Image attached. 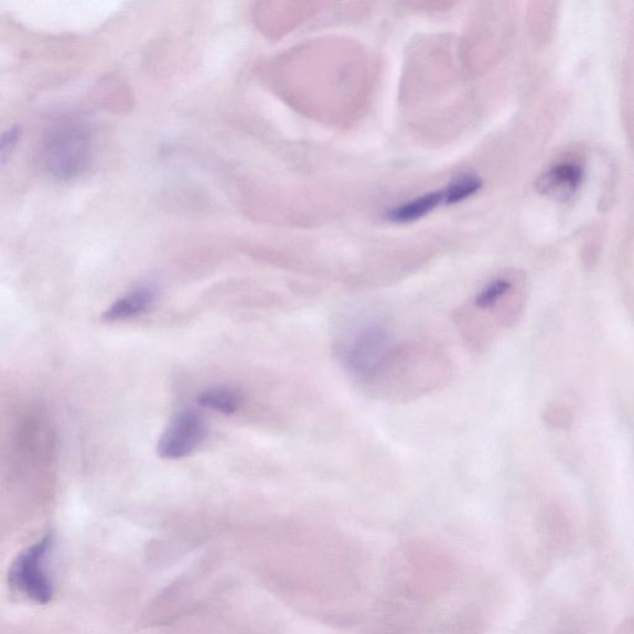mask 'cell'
<instances>
[{
    "instance_id": "6",
    "label": "cell",
    "mask_w": 634,
    "mask_h": 634,
    "mask_svg": "<svg viewBox=\"0 0 634 634\" xmlns=\"http://www.w3.org/2000/svg\"><path fill=\"white\" fill-rule=\"evenodd\" d=\"M583 170L573 163H560L551 166L537 181L541 194L555 197H569L581 186Z\"/></svg>"
},
{
    "instance_id": "11",
    "label": "cell",
    "mask_w": 634,
    "mask_h": 634,
    "mask_svg": "<svg viewBox=\"0 0 634 634\" xmlns=\"http://www.w3.org/2000/svg\"><path fill=\"white\" fill-rule=\"evenodd\" d=\"M20 136L19 128L9 129L8 132L2 138V144H0V158H2V163L6 164L7 159L12 154Z\"/></svg>"
},
{
    "instance_id": "2",
    "label": "cell",
    "mask_w": 634,
    "mask_h": 634,
    "mask_svg": "<svg viewBox=\"0 0 634 634\" xmlns=\"http://www.w3.org/2000/svg\"><path fill=\"white\" fill-rule=\"evenodd\" d=\"M90 150V135L85 126L76 122L60 125L45 139V170L57 180L75 179L87 169Z\"/></svg>"
},
{
    "instance_id": "8",
    "label": "cell",
    "mask_w": 634,
    "mask_h": 634,
    "mask_svg": "<svg viewBox=\"0 0 634 634\" xmlns=\"http://www.w3.org/2000/svg\"><path fill=\"white\" fill-rule=\"evenodd\" d=\"M440 204H445V191H434V193L420 196L409 203L390 209L388 218L391 223L408 224L427 216Z\"/></svg>"
},
{
    "instance_id": "7",
    "label": "cell",
    "mask_w": 634,
    "mask_h": 634,
    "mask_svg": "<svg viewBox=\"0 0 634 634\" xmlns=\"http://www.w3.org/2000/svg\"><path fill=\"white\" fill-rule=\"evenodd\" d=\"M157 299V290L153 287H139L128 294L119 298L112 307H110L104 318L107 321H118L135 318L143 314L150 307L154 304Z\"/></svg>"
},
{
    "instance_id": "4",
    "label": "cell",
    "mask_w": 634,
    "mask_h": 634,
    "mask_svg": "<svg viewBox=\"0 0 634 634\" xmlns=\"http://www.w3.org/2000/svg\"><path fill=\"white\" fill-rule=\"evenodd\" d=\"M52 546L49 537L26 549L10 570V582L20 592L40 603H46L53 597V583L50 580L45 561Z\"/></svg>"
},
{
    "instance_id": "1",
    "label": "cell",
    "mask_w": 634,
    "mask_h": 634,
    "mask_svg": "<svg viewBox=\"0 0 634 634\" xmlns=\"http://www.w3.org/2000/svg\"><path fill=\"white\" fill-rule=\"evenodd\" d=\"M450 375L449 361L439 350L419 342L396 344L361 389L384 400H412L439 388Z\"/></svg>"
},
{
    "instance_id": "3",
    "label": "cell",
    "mask_w": 634,
    "mask_h": 634,
    "mask_svg": "<svg viewBox=\"0 0 634 634\" xmlns=\"http://www.w3.org/2000/svg\"><path fill=\"white\" fill-rule=\"evenodd\" d=\"M395 345L384 325L370 322L342 340L336 352L342 366L362 385L375 374Z\"/></svg>"
},
{
    "instance_id": "10",
    "label": "cell",
    "mask_w": 634,
    "mask_h": 634,
    "mask_svg": "<svg viewBox=\"0 0 634 634\" xmlns=\"http://www.w3.org/2000/svg\"><path fill=\"white\" fill-rule=\"evenodd\" d=\"M482 187V181L474 175H466L458 179L448 189H445V204L454 205L461 203L479 193Z\"/></svg>"
},
{
    "instance_id": "5",
    "label": "cell",
    "mask_w": 634,
    "mask_h": 634,
    "mask_svg": "<svg viewBox=\"0 0 634 634\" xmlns=\"http://www.w3.org/2000/svg\"><path fill=\"white\" fill-rule=\"evenodd\" d=\"M207 436L203 416L195 410L181 412L158 442V455L165 460L184 459L201 445Z\"/></svg>"
},
{
    "instance_id": "9",
    "label": "cell",
    "mask_w": 634,
    "mask_h": 634,
    "mask_svg": "<svg viewBox=\"0 0 634 634\" xmlns=\"http://www.w3.org/2000/svg\"><path fill=\"white\" fill-rule=\"evenodd\" d=\"M197 401L206 409L223 412V415H234L240 408L244 398L235 389L217 387L203 391Z\"/></svg>"
}]
</instances>
